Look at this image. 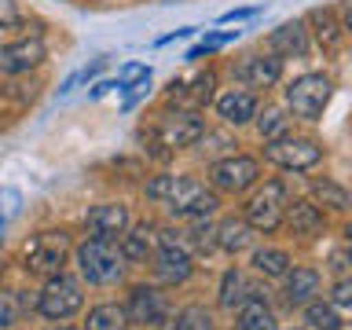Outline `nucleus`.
<instances>
[{
	"label": "nucleus",
	"instance_id": "f257e3e1",
	"mask_svg": "<svg viewBox=\"0 0 352 330\" xmlns=\"http://www.w3.org/2000/svg\"><path fill=\"white\" fill-rule=\"evenodd\" d=\"M147 198L165 202L176 217H206L220 206L213 191H206L191 176H154L147 184Z\"/></svg>",
	"mask_w": 352,
	"mask_h": 330
},
{
	"label": "nucleus",
	"instance_id": "f03ea898",
	"mask_svg": "<svg viewBox=\"0 0 352 330\" xmlns=\"http://www.w3.org/2000/svg\"><path fill=\"white\" fill-rule=\"evenodd\" d=\"M77 268H81V279H88L92 286H114L125 275V253L118 242L92 235L77 246Z\"/></svg>",
	"mask_w": 352,
	"mask_h": 330
},
{
	"label": "nucleus",
	"instance_id": "7ed1b4c3",
	"mask_svg": "<svg viewBox=\"0 0 352 330\" xmlns=\"http://www.w3.org/2000/svg\"><path fill=\"white\" fill-rule=\"evenodd\" d=\"M66 257H70V235L66 231H41L22 250V268L30 275H41V279H52L66 268Z\"/></svg>",
	"mask_w": 352,
	"mask_h": 330
},
{
	"label": "nucleus",
	"instance_id": "20e7f679",
	"mask_svg": "<svg viewBox=\"0 0 352 330\" xmlns=\"http://www.w3.org/2000/svg\"><path fill=\"white\" fill-rule=\"evenodd\" d=\"M330 96H334V85H330L327 74H305L286 88V107L301 121H319L323 110L330 107Z\"/></svg>",
	"mask_w": 352,
	"mask_h": 330
},
{
	"label": "nucleus",
	"instance_id": "39448f33",
	"mask_svg": "<svg viewBox=\"0 0 352 330\" xmlns=\"http://www.w3.org/2000/svg\"><path fill=\"white\" fill-rule=\"evenodd\" d=\"M85 305V294H81V283L70 279V275H52L48 283H44V290L37 297V312L44 319H55V323H63V319H70L74 312H81Z\"/></svg>",
	"mask_w": 352,
	"mask_h": 330
},
{
	"label": "nucleus",
	"instance_id": "423d86ee",
	"mask_svg": "<svg viewBox=\"0 0 352 330\" xmlns=\"http://www.w3.org/2000/svg\"><path fill=\"white\" fill-rule=\"evenodd\" d=\"M283 217H286V187H283L279 180L264 184L261 191L246 202V224H250L253 231L272 235V231L283 224Z\"/></svg>",
	"mask_w": 352,
	"mask_h": 330
},
{
	"label": "nucleus",
	"instance_id": "0eeeda50",
	"mask_svg": "<svg viewBox=\"0 0 352 330\" xmlns=\"http://www.w3.org/2000/svg\"><path fill=\"white\" fill-rule=\"evenodd\" d=\"M264 158L283 165V169H312V165L323 162V147L316 140H301V136H279V140H268L264 147Z\"/></svg>",
	"mask_w": 352,
	"mask_h": 330
},
{
	"label": "nucleus",
	"instance_id": "6e6552de",
	"mask_svg": "<svg viewBox=\"0 0 352 330\" xmlns=\"http://www.w3.org/2000/svg\"><path fill=\"white\" fill-rule=\"evenodd\" d=\"M202 118H195L191 110H180V114H165L158 125H154L151 136L162 143L165 151H184V147H191V143L202 140Z\"/></svg>",
	"mask_w": 352,
	"mask_h": 330
},
{
	"label": "nucleus",
	"instance_id": "1a4fd4ad",
	"mask_svg": "<svg viewBox=\"0 0 352 330\" xmlns=\"http://www.w3.org/2000/svg\"><path fill=\"white\" fill-rule=\"evenodd\" d=\"M257 176H261V165L246 158V154H231V158L213 165V187L217 191H228V195H239L246 187H253Z\"/></svg>",
	"mask_w": 352,
	"mask_h": 330
},
{
	"label": "nucleus",
	"instance_id": "9d476101",
	"mask_svg": "<svg viewBox=\"0 0 352 330\" xmlns=\"http://www.w3.org/2000/svg\"><path fill=\"white\" fill-rule=\"evenodd\" d=\"M44 41L41 37H26V41H15V44H4L0 48V74L8 77H19V74H30L33 66L44 63Z\"/></svg>",
	"mask_w": 352,
	"mask_h": 330
},
{
	"label": "nucleus",
	"instance_id": "9b49d317",
	"mask_svg": "<svg viewBox=\"0 0 352 330\" xmlns=\"http://www.w3.org/2000/svg\"><path fill=\"white\" fill-rule=\"evenodd\" d=\"M125 316L132 319V323H140V327H158V323L169 319V301H165V294L151 290V286H136L132 297H129Z\"/></svg>",
	"mask_w": 352,
	"mask_h": 330
},
{
	"label": "nucleus",
	"instance_id": "f8f14e48",
	"mask_svg": "<svg viewBox=\"0 0 352 330\" xmlns=\"http://www.w3.org/2000/svg\"><path fill=\"white\" fill-rule=\"evenodd\" d=\"M154 261H158L154 268H158V275L165 283H187V279H191V272H195L191 253H187L173 235H162V246H158V257H154Z\"/></svg>",
	"mask_w": 352,
	"mask_h": 330
},
{
	"label": "nucleus",
	"instance_id": "ddd939ff",
	"mask_svg": "<svg viewBox=\"0 0 352 330\" xmlns=\"http://www.w3.org/2000/svg\"><path fill=\"white\" fill-rule=\"evenodd\" d=\"M235 77L250 88H272L283 77V59H272V55H246L235 66Z\"/></svg>",
	"mask_w": 352,
	"mask_h": 330
},
{
	"label": "nucleus",
	"instance_id": "4468645a",
	"mask_svg": "<svg viewBox=\"0 0 352 330\" xmlns=\"http://www.w3.org/2000/svg\"><path fill=\"white\" fill-rule=\"evenodd\" d=\"M213 88H217V74L206 70V74H195L191 81H173L169 85V99L176 103H187V107H206L209 99H213Z\"/></svg>",
	"mask_w": 352,
	"mask_h": 330
},
{
	"label": "nucleus",
	"instance_id": "2eb2a0df",
	"mask_svg": "<svg viewBox=\"0 0 352 330\" xmlns=\"http://www.w3.org/2000/svg\"><path fill=\"white\" fill-rule=\"evenodd\" d=\"M85 228L92 231V235H99V239L121 235V231L129 228V209H125V206H118V202L96 206V209H88V217H85Z\"/></svg>",
	"mask_w": 352,
	"mask_h": 330
},
{
	"label": "nucleus",
	"instance_id": "dca6fc26",
	"mask_svg": "<svg viewBox=\"0 0 352 330\" xmlns=\"http://www.w3.org/2000/svg\"><path fill=\"white\" fill-rule=\"evenodd\" d=\"M217 114L228 121V125H246L257 114V96L246 92V88H231L217 99Z\"/></svg>",
	"mask_w": 352,
	"mask_h": 330
},
{
	"label": "nucleus",
	"instance_id": "f3484780",
	"mask_svg": "<svg viewBox=\"0 0 352 330\" xmlns=\"http://www.w3.org/2000/svg\"><path fill=\"white\" fill-rule=\"evenodd\" d=\"M272 52L286 55V59H301V55L308 52V30L301 26V22H283L279 30H272Z\"/></svg>",
	"mask_w": 352,
	"mask_h": 330
},
{
	"label": "nucleus",
	"instance_id": "a211bd4d",
	"mask_svg": "<svg viewBox=\"0 0 352 330\" xmlns=\"http://www.w3.org/2000/svg\"><path fill=\"white\" fill-rule=\"evenodd\" d=\"M319 294L316 268H290L286 272V305H308Z\"/></svg>",
	"mask_w": 352,
	"mask_h": 330
},
{
	"label": "nucleus",
	"instance_id": "6ab92c4d",
	"mask_svg": "<svg viewBox=\"0 0 352 330\" xmlns=\"http://www.w3.org/2000/svg\"><path fill=\"white\" fill-rule=\"evenodd\" d=\"M283 220H290V228H294V235H305V239H312L323 231V213H319V206L312 202H286V217Z\"/></svg>",
	"mask_w": 352,
	"mask_h": 330
},
{
	"label": "nucleus",
	"instance_id": "aec40b11",
	"mask_svg": "<svg viewBox=\"0 0 352 330\" xmlns=\"http://www.w3.org/2000/svg\"><path fill=\"white\" fill-rule=\"evenodd\" d=\"M239 330H275L272 308L264 305L257 294H250L246 301L239 305Z\"/></svg>",
	"mask_w": 352,
	"mask_h": 330
},
{
	"label": "nucleus",
	"instance_id": "412c9836",
	"mask_svg": "<svg viewBox=\"0 0 352 330\" xmlns=\"http://www.w3.org/2000/svg\"><path fill=\"white\" fill-rule=\"evenodd\" d=\"M308 22H312V33H316V41H319V48H327V52H334L338 44H341V33H345V26L334 19V11L330 8H316L312 15H308Z\"/></svg>",
	"mask_w": 352,
	"mask_h": 330
},
{
	"label": "nucleus",
	"instance_id": "4be33fe9",
	"mask_svg": "<svg viewBox=\"0 0 352 330\" xmlns=\"http://www.w3.org/2000/svg\"><path fill=\"white\" fill-rule=\"evenodd\" d=\"M250 239H253V228L246 224V220H235V217H231V220H224V224L217 228V246L228 250V253L246 250Z\"/></svg>",
	"mask_w": 352,
	"mask_h": 330
},
{
	"label": "nucleus",
	"instance_id": "5701e85b",
	"mask_svg": "<svg viewBox=\"0 0 352 330\" xmlns=\"http://www.w3.org/2000/svg\"><path fill=\"white\" fill-rule=\"evenodd\" d=\"M125 327H129V316L121 305H96L85 323V330H125Z\"/></svg>",
	"mask_w": 352,
	"mask_h": 330
},
{
	"label": "nucleus",
	"instance_id": "b1692460",
	"mask_svg": "<svg viewBox=\"0 0 352 330\" xmlns=\"http://www.w3.org/2000/svg\"><path fill=\"white\" fill-rule=\"evenodd\" d=\"M253 268H257L264 279H279V275L290 272V253H286V250H275V246L257 250V253H253Z\"/></svg>",
	"mask_w": 352,
	"mask_h": 330
},
{
	"label": "nucleus",
	"instance_id": "393cba45",
	"mask_svg": "<svg viewBox=\"0 0 352 330\" xmlns=\"http://www.w3.org/2000/svg\"><path fill=\"white\" fill-rule=\"evenodd\" d=\"M154 228H147V224H140L132 235L121 242V253H125V261H147L151 253H154Z\"/></svg>",
	"mask_w": 352,
	"mask_h": 330
},
{
	"label": "nucleus",
	"instance_id": "a878e982",
	"mask_svg": "<svg viewBox=\"0 0 352 330\" xmlns=\"http://www.w3.org/2000/svg\"><path fill=\"white\" fill-rule=\"evenodd\" d=\"M250 294H257V290H253V286L246 283V275L231 268V272L224 275V286H220V305H224V308H235V305L246 301Z\"/></svg>",
	"mask_w": 352,
	"mask_h": 330
},
{
	"label": "nucleus",
	"instance_id": "bb28decb",
	"mask_svg": "<svg viewBox=\"0 0 352 330\" xmlns=\"http://www.w3.org/2000/svg\"><path fill=\"white\" fill-rule=\"evenodd\" d=\"M312 198L316 202H323L327 209H334V213H345L349 209V191L334 180H316L312 184Z\"/></svg>",
	"mask_w": 352,
	"mask_h": 330
},
{
	"label": "nucleus",
	"instance_id": "cd10ccee",
	"mask_svg": "<svg viewBox=\"0 0 352 330\" xmlns=\"http://www.w3.org/2000/svg\"><path fill=\"white\" fill-rule=\"evenodd\" d=\"M173 330H217V323H213V316H209L202 305H187V308L176 312Z\"/></svg>",
	"mask_w": 352,
	"mask_h": 330
},
{
	"label": "nucleus",
	"instance_id": "c85d7f7f",
	"mask_svg": "<svg viewBox=\"0 0 352 330\" xmlns=\"http://www.w3.org/2000/svg\"><path fill=\"white\" fill-rule=\"evenodd\" d=\"M305 319H308L316 330H338V327H341L334 305H327V301H308V305H305Z\"/></svg>",
	"mask_w": 352,
	"mask_h": 330
},
{
	"label": "nucleus",
	"instance_id": "c756f323",
	"mask_svg": "<svg viewBox=\"0 0 352 330\" xmlns=\"http://www.w3.org/2000/svg\"><path fill=\"white\" fill-rule=\"evenodd\" d=\"M257 125H261V136L264 140H279V136H286V129H290V118H286L279 107H268Z\"/></svg>",
	"mask_w": 352,
	"mask_h": 330
},
{
	"label": "nucleus",
	"instance_id": "7c9ffc66",
	"mask_svg": "<svg viewBox=\"0 0 352 330\" xmlns=\"http://www.w3.org/2000/svg\"><path fill=\"white\" fill-rule=\"evenodd\" d=\"M22 316V301L15 294H0V330H8L11 323H19Z\"/></svg>",
	"mask_w": 352,
	"mask_h": 330
},
{
	"label": "nucleus",
	"instance_id": "2f4dec72",
	"mask_svg": "<svg viewBox=\"0 0 352 330\" xmlns=\"http://www.w3.org/2000/svg\"><path fill=\"white\" fill-rule=\"evenodd\" d=\"M235 37H239V30H235V33H213V37H206L202 44H198V48H191V52H187V59H191V63H195V59H202L206 52H213V48H220V44L235 41Z\"/></svg>",
	"mask_w": 352,
	"mask_h": 330
},
{
	"label": "nucleus",
	"instance_id": "473e14b6",
	"mask_svg": "<svg viewBox=\"0 0 352 330\" xmlns=\"http://www.w3.org/2000/svg\"><path fill=\"white\" fill-rule=\"evenodd\" d=\"M19 206H22V195L15 191V187H4V191H0V217H15L19 213Z\"/></svg>",
	"mask_w": 352,
	"mask_h": 330
},
{
	"label": "nucleus",
	"instance_id": "72a5a7b5",
	"mask_svg": "<svg viewBox=\"0 0 352 330\" xmlns=\"http://www.w3.org/2000/svg\"><path fill=\"white\" fill-rule=\"evenodd\" d=\"M22 22V11L15 0H0V30H8V26H19Z\"/></svg>",
	"mask_w": 352,
	"mask_h": 330
},
{
	"label": "nucleus",
	"instance_id": "f704fd0d",
	"mask_svg": "<svg viewBox=\"0 0 352 330\" xmlns=\"http://www.w3.org/2000/svg\"><path fill=\"white\" fill-rule=\"evenodd\" d=\"M191 239H195L198 250H213V246H217V228H209V224H206V228H195Z\"/></svg>",
	"mask_w": 352,
	"mask_h": 330
},
{
	"label": "nucleus",
	"instance_id": "c9c22d12",
	"mask_svg": "<svg viewBox=\"0 0 352 330\" xmlns=\"http://www.w3.org/2000/svg\"><path fill=\"white\" fill-rule=\"evenodd\" d=\"M334 305H341V308L352 305V283L349 279H338L334 283Z\"/></svg>",
	"mask_w": 352,
	"mask_h": 330
},
{
	"label": "nucleus",
	"instance_id": "e433bc0d",
	"mask_svg": "<svg viewBox=\"0 0 352 330\" xmlns=\"http://www.w3.org/2000/svg\"><path fill=\"white\" fill-rule=\"evenodd\" d=\"M253 15H261V8H235V11H228V15H220V22H242V19H253Z\"/></svg>",
	"mask_w": 352,
	"mask_h": 330
},
{
	"label": "nucleus",
	"instance_id": "4c0bfd02",
	"mask_svg": "<svg viewBox=\"0 0 352 330\" xmlns=\"http://www.w3.org/2000/svg\"><path fill=\"white\" fill-rule=\"evenodd\" d=\"M110 88H129V85H121V81H118V85H114V81H103V85H96V88H92V99H99V96H107Z\"/></svg>",
	"mask_w": 352,
	"mask_h": 330
},
{
	"label": "nucleus",
	"instance_id": "58836bf2",
	"mask_svg": "<svg viewBox=\"0 0 352 330\" xmlns=\"http://www.w3.org/2000/svg\"><path fill=\"white\" fill-rule=\"evenodd\" d=\"M52 330H70V327H63V323H59V327H52Z\"/></svg>",
	"mask_w": 352,
	"mask_h": 330
},
{
	"label": "nucleus",
	"instance_id": "ea45409f",
	"mask_svg": "<svg viewBox=\"0 0 352 330\" xmlns=\"http://www.w3.org/2000/svg\"><path fill=\"white\" fill-rule=\"evenodd\" d=\"M338 330H341V327H338Z\"/></svg>",
	"mask_w": 352,
	"mask_h": 330
}]
</instances>
